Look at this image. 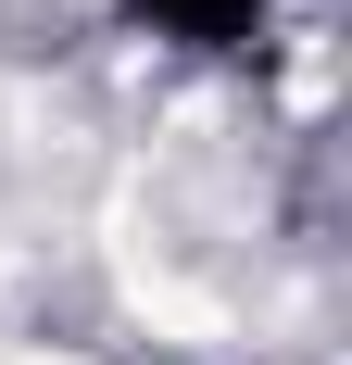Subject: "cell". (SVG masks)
<instances>
[{"label":"cell","mask_w":352,"mask_h":365,"mask_svg":"<svg viewBox=\"0 0 352 365\" xmlns=\"http://www.w3.org/2000/svg\"><path fill=\"white\" fill-rule=\"evenodd\" d=\"M126 26L189 51V63H252L277 38V0H126Z\"/></svg>","instance_id":"1"}]
</instances>
